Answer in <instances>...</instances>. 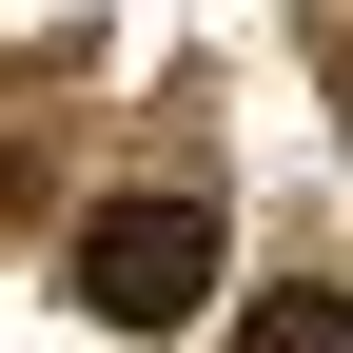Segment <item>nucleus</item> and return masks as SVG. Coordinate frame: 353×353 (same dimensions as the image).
Wrapping results in <instances>:
<instances>
[{"instance_id": "obj_2", "label": "nucleus", "mask_w": 353, "mask_h": 353, "mask_svg": "<svg viewBox=\"0 0 353 353\" xmlns=\"http://www.w3.org/2000/svg\"><path fill=\"white\" fill-rule=\"evenodd\" d=\"M236 353H353V275H275L236 314Z\"/></svg>"}, {"instance_id": "obj_1", "label": "nucleus", "mask_w": 353, "mask_h": 353, "mask_svg": "<svg viewBox=\"0 0 353 353\" xmlns=\"http://www.w3.org/2000/svg\"><path fill=\"white\" fill-rule=\"evenodd\" d=\"M59 294H79L99 334L216 314V196H99V216H79V255H59Z\"/></svg>"}]
</instances>
